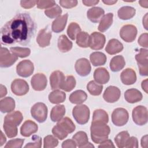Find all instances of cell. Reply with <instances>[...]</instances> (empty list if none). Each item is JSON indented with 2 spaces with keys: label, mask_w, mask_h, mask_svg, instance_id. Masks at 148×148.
Here are the masks:
<instances>
[{
  "label": "cell",
  "mask_w": 148,
  "mask_h": 148,
  "mask_svg": "<svg viewBox=\"0 0 148 148\" xmlns=\"http://www.w3.org/2000/svg\"><path fill=\"white\" fill-rule=\"evenodd\" d=\"M35 24L27 13H20L8 21L1 29L3 44H28L34 34Z\"/></svg>",
  "instance_id": "6da1fadb"
},
{
  "label": "cell",
  "mask_w": 148,
  "mask_h": 148,
  "mask_svg": "<svg viewBox=\"0 0 148 148\" xmlns=\"http://www.w3.org/2000/svg\"><path fill=\"white\" fill-rule=\"evenodd\" d=\"M110 127L106 123L102 122H91L90 134L92 140L99 144L106 140L110 134Z\"/></svg>",
  "instance_id": "7a4b0ae2"
},
{
  "label": "cell",
  "mask_w": 148,
  "mask_h": 148,
  "mask_svg": "<svg viewBox=\"0 0 148 148\" xmlns=\"http://www.w3.org/2000/svg\"><path fill=\"white\" fill-rule=\"evenodd\" d=\"M90 109L86 105L79 104L75 106L72 115L76 121L81 125L86 124L90 119Z\"/></svg>",
  "instance_id": "3957f363"
},
{
  "label": "cell",
  "mask_w": 148,
  "mask_h": 148,
  "mask_svg": "<svg viewBox=\"0 0 148 148\" xmlns=\"http://www.w3.org/2000/svg\"><path fill=\"white\" fill-rule=\"evenodd\" d=\"M32 117L39 123H43L46 121L47 116V108L42 102H37L31 109Z\"/></svg>",
  "instance_id": "277c9868"
},
{
  "label": "cell",
  "mask_w": 148,
  "mask_h": 148,
  "mask_svg": "<svg viewBox=\"0 0 148 148\" xmlns=\"http://www.w3.org/2000/svg\"><path fill=\"white\" fill-rule=\"evenodd\" d=\"M147 56V50L145 49H140L139 53L135 56V59L139 69V73L141 76H146L148 74Z\"/></svg>",
  "instance_id": "5b68a950"
},
{
  "label": "cell",
  "mask_w": 148,
  "mask_h": 148,
  "mask_svg": "<svg viewBox=\"0 0 148 148\" xmlns=\"http://www.w3.org/2000/svg\"><path fill=\"white\" fill-rule=\"evenodd\" d=\"M134 122L138 125H143L147 123L148 114L147 108L142 105L135 107L132 112Z\"/></svg>",
  "instance_id": "8992f818"
},
{
  "label": "cell",
  "mask_w": 148,
  "mask_h": 148,
  "mask_svg": "<svg viewBox=\"0 0 148 148\" xmlns=\"http://www.w3.org/2000/svg\"><path fill=\"white\" fill-rule=\"evenodd\" d=\"M129 114L127 110L122 108L115 109L112 114V123L116 126L124 125L128 120Z\"/></svg>",
  "instance_id": "52a82bcc"
},
{
  "label": "cell",
  "mask_w": 148,
  "mask_h": 148,
  "mask_svg": "<svg viewBox=\"0 0 148 148\" xmlns=\"http://www.w3.org/2000/svg\"><path fill=\"white\" fill-rule=\"evenodd\" d=\"M18 57L9 50L3 47H1L0 54V66L2 68H8L11 66L17 60Z\"/></svg>",
  "instance_id": "ba28073f"
},
{
  "label": "cell",
  "mask_w": 148,
  "mask_h": 148,
  "mask_svg": "<svg viewBox=\"0 0 148 148\" xmlns=\"http://www.w3.org/2000/svg\"><path fill=\"white\" fill-rule=\"evenodd\" d=\"M34 66L29 60H24L20 61L16 66V72L18 75L23 77L30 76L34 72Z\"/></svg>",
  "instance_id": "9c48e42d"
},
{
  "label": "cell",
  "mask_w": 148,
  "mask_h": 148,
  "mask_svg": "<svg viewBox=\"0 0 148 148\" xmlns=\"http://www.w3.org/2000/svg\"><path fill=\"white\" fill-rule=\"evenodd\" d=\"M137 35L136 27L132 24H127L122 27L120 31L121 38L126 42H133Z\"/></svg>",
  "instance_id": "30bf717a"
},
{
  "label": "cell",
  "mask_w": 148,
  "mask_h": 148,
  "mask_svg": "<svg viewBox=\"0 0 148 148\" xmlns=\"http://www.w3.org/2000/svg\"><path fill=\"white\" fill-rule=\"evenodd\" d=\"M11 90L15 95L22 96L25 95L28 92L29 86L25 80L16 79L11 84Z\"/></svg>",
  "instance_id": "8fae6325"
},
{
  "label": "cell",
  "mask_w": 148,
  "mask_h": 148,
  "mask_svg": "<svg viewBox=\"0 0 148 148\" xmlns=\"http://www.w3.org/2000/svg\"><path fill=\"white\" fill-rule=\"evenodd\" d=\"M105 36L103 34L94 32L90 36V45L89 47L95 50L102 49L105 44Z\"/></svg>",
  "instance_id": "7c38bea8"
},
{
  "label": "cell",
  "mask_w": 148,
  "mask_h": 148,
  "mask_svg": "<svg viewBox=\"0 0 148 148\" xmlns=\"http://www.w3.org/2000/svg\"><path fill=\"white\" fill-rule=\"evenodd\" d=\"M75 68L77 73L80 76L83 77L88 75L91 69L89 61L85 58L77 60L75 63Z\"/></svg>",
  "instance_id": "4fadbf2b"
},
{
  "label": "cell",
  "mask_w": 148,
  "mask_h": 148,
  "mask_svg": "<svg viewBox=\"0 0 148 148\" xmlns=\"http://www.w3.org/2000/svg\"><path fill=\"white\" fill-rule=\"evenodd\" d=\"M121 95L120 89L115 86H110L108 87L105 90L103 98L105 101L109 103H114L117 102Z\"/></svg>",
  "instance_id": "5bb4252c"
},
{
  "label": "cell",
  "mask_w": 148,
  "mask_h": 148,
  "mask_svg": "<svg viewBox=\"0 0 148 148\" xmlns=\"http://www.w3.org/2000/svg\"><path fill=\"white\" fill-rule=\"evenodd\" d=\"M47 80L46 76L42 73L35 74L31 80V84L35 91H43L46 87Z\"/></svg>",
  "instance_id": "9a60e30c"
},
{
  "label": "cell",
  "mask_w": 148,
  "mask_h": 148,
  "mask_svg": "<svg viewBox=\"0 0 148 148\" xmlns=\"http://www.w3.org/2000/svg\"><path fill=\"white\" fill-rule=\"evenodd\" d=\"M65 77L64 73L60 71H55L50 76V84L52 90L61 89Z\"/></svg>",
  "instance_id": "2e32d148"
},
{
  "label": "cell",
  "mask_w": 148,
  "mask_h": 148,
  "mask_svg": "<svg viewBox=\"0 0 148 148\" xmlns=\"http://www.w3.org/2000/svg\"><path fill=\"white\" fill-rule=\"evenodd\" d=\"M38 126L33 121L28 120L25 121L20 128V134L22 136L28 137L38 131Z\"/></svg>",
  "instance_id": "e0dca14e"
},
{
  "label": "cell",
  "mask_w": 148,
  "mask_h": 148,
  "mask_svg": "<svg viewBox=\"0 0 148 148\" xmlns=\"http://www.w3.org/2000/svg\"><path fill=\"white\" fill-rule=\"evenodd\" d=\"M51 38V32L48 29L43 28L39 31L36 38V42L40 47H45L50 45Z\"/></svg>",
  "instance_id": "ac0fdd59"
},
{
  "label": "cell",
  "mask_w": 148,
  "mask_h": 148,
  "mask_svg": "<svg viewBox=\"0 0 148 148\" xmlns=\"http://www.w3.org/2000/svg\"><path fill=\"white\" fill-rule=\"evenodd\" d=\"M120 79L125 85L133 84L136 81V72L131 68H127L121 72Z\"/></svg>",
  "instance_id": "d6986e66"
},
{
  "label": "cell",
  "mask_w": 148,
  "mask_h": 148,
  "mask_svg": "<svg viewBox=\"0 0 148 148\" xmlns=\"http://www.w3.org/2000/svg\"><path fill=\"white\" fill-rule=\"evenodd\" d=\"M94 79L97 83L106 84L110 79L109 73L105 68H98L94 72Z\"/></svg>",
  "instance_id": "ffe728a7"
},
{
  "label": "cell",
  "mask_w": 148,
  "mask_h": 148,
  "mask_svg": "<svg viewBox=\"0 0 148 148\" xmlns=\"http://www.w3.org/2000/svg\"><path fill=\"white\" fill-rule=\"evenodd\" d=\"M104 10L99 7H93L88 10L87 12V18L92 23L99 22L104 16Z\"/></svg>",
  "instance_id": "44dd1931"
},
{
  "label": "cell",
  "mask_w": 148,
  "mask_h": 148,
  "mask_svg": "<svg viewBox=\"0 0 148 148\" xmlns=\"http://www.w3.org/2000/svg\"><path fill=\"white\" fill-rule=\"evenodd\" d=\"M123 49V44L117 39H112L109 40L105 47V51L110 55H114L121 52Z\"/></svg>",
  "instance_id": "7402d4cb"
},
{
  "label": "cell",
  "mask_w": 148,
  "mask_h": 148,
  "mask_svg": "<svg viewBox=\"0 0 148 148\" xmlns=\"http://www.w3.org/2000/svg\"><path fill=\"white\" fill-rule=\"evenodd\" d=\"M143 96L140 91L135 88L127 90L124 93V98L127 102L130 103L138 102L142 99Z\"/></svg>",
  "instance_id": "603a6c76"
},
{
  "label": "cell",
  "mask_w": 148,
  "mask_h": 148,
  "mask_svg": "<svg viewBox=\"0 0 148 148\" xmlns=\"http://www.w3.org/2000/svg\"><path fill=\"white\" fill-rule=\"evenodd\" d=\"M68 14L66 13L54 20L51 25V29L56 33H59L62 32L64 29L66 24Z\"/></svg>",
  "instance_id": "cb8c5ba5"
},
{
  "label": "cell",
  "mask_w": 148,
  "mask_h": 148,
  "mask_svg": "<svg viewBox=\"0 0 148 148\" xmlns=\"http://www.w3.org/2000/svg\"><path fill=\"white\" fill-rule=\"evenodd\" d=\"M125 65V62L124 57L122 56H116L111 59L109 66L112 71L117 72L121 70Z\"/></svg>",
  "instance_id": "d4e9b609"
},
{
  "label": "cell",
  "mask_w": 148,
  "mask_h": 148,
  "mask_svg": "<svg viewBox=\"0 0 148 148\" xmlns=\"http://www.w3.org/2000/svg\"><path fill=\"white\" fill-rule=\"evenodd\" d=\"M136 10L134 8L125 6L120 8L117 12L118 17L123 20H127L132 18L135 14Z\"/></svg>",
  "instance_id": "484cf974"
},
{
  "label": "cell",
  "mask_w": 148,
  "mask_h": 148,
  "mask_svg": "<svg viewBox=\"0 0 148 148\" xmlns=\"http://www.w3.org/2000/svg\"><path fill=\"white\" fill-rule=\"evenodd\" d=\"M65 114V108L63 105H58L54 106L50 113V119L53 122L61 120Z\"/></svg>",
  "instance_id": "4316f807"
},
{
  "label": "cell",
  "mask_w": 148,
  "mask_h": 148,
  "mask_svg": "<svg viewBox=\"0 0 148 148\" xmlns=\"http://www.w3.org/2000/svg\"><path fill=\"white\" fill-rule=\"evenodd\" d=\"M15 108V101L10 97H5L0 101V110L2 113H10Z\"/></svg>",
  "instance_id": "83f0119b"
},
{
  "label": "cell",
  "mask_w": 148,
  "mask_h": 148,
  "mask_svg": "<svg viewBox=\"0 0 148 148\" xmlns=\"http://www.w3.org/2000/svg\"><path fill=\"white\" fill-rule=\"evenodd\" d=\"M87 98V94L83 90H79L75 91L71 94L69 97V101L74 104H81Z\"/></svg>",
  "instance_id": "f1b7e54d"
},
{
  "label": "cell",
  "mask_w": 148,
  "mask_h": 148,
  "mask_svg": "<svg viewBox=\"0 0 148 148\" xmlns=\"http://www.w3.org/2000/svg\"><path fill=\"white\" fill-rule=\"evenodd\" d=\"M57 125L59 126L62 130H63L67 134L73 132L75 130V125L69 117H65L62 118L61 120L58 121Z\"/></svg>",
  "instance_id": "f546056e"
},
{
  "label": "cell",
  "mask_w": 148,
  "mask_h": 148,
  "mask_svg": "<svg viewBox=\"0 0 148 148\" xmlns=\"http://www.w3.org/2000/svg\"><path fill=\"white\" fill-rule=\"evenodd\" d=\"M90 60L91 64L95 66H101L104 65L106 62V56L102 52L95 51L90 56Z\"/></svg>",
  "instance_id": "4dcf8cb0"
},
{
  "label": "cell",
  "mask_w": 148,
  "mask_h": 148,
  "mask_svg": "<svg viewBox=\"0 0 148 148\" xmlns=\"http://www.w3.org/2000/svg\"><path fill=\"white\" fill-rule=\"evenodd\" d=\"M113 17V14L112 13H109L105 14L100 20L98 28V30L102 32H104L108 30L112 24Z\"/></svg>",
  "instance_id": "1f68e13d"
},
{
  "label": "cell",
  "mask_w": 148,
  "mask_h": 148,
  "mask_svg": "<svg viewBox=\"0 0 148 148\" xmlns=\"http://www.w3.org/2000/svg\"><path fill=\"white\" fill-rule=\"evenodd\" d=\"M57 46L60 51L68 52L72 47V42L65 35H61L58 39Z\"/></svg>",
  "instance_id": "d6a6232c"
},
{
  "label": "cell",
  "mask_w": 148,
  "mask_h": 148,
  "mask_svg": "<svg viewBox=\"0 0 148 148\" xmlns=\"http://www.w3.org/2000/svg\"><path fill=\"white\" fill-rule=\"evenodd\" d=\"M66 94L64 91L55 90L51 92L49 95V101L54 104H58L65 101Z\"/></svg>",
  "instance_id": "836d02e7"
},
{
  "label": "cell",
  "mask_w": 148,
  "mask_h": 148,
  "mask_svg": "<svg viewBox=\"0 0 148 148\" xmlns=\"http://www.w3.org/2000/svg\"><path fill=\"white\" fill-rule=\"evenodd\" d=\"M72 139L75 142L79 147H84L88 143V138L87 134L83 131L76 132L73 136Z\"/></svg>",
  "instance_id": "e575fe53"
},
{
  "label": "cell",
  "mask_w": 148,
  "mask_h": 148,
  "mask_svg": "<svg viewBox=\"0 0 148 148\" xmlns=\"http://www.w3.org/2000/svg\"><path fill=\"white\" fill-rule=\"evenodd\" d=\"M23 120V116L19 111H15L10 112L6 115L4 118V121H9L13 123L17 126L20 124Z\"/></svg>",
  "instance_id": "d590c367"
},
{
  "label": "cell",
  "mask_w": 148,
  "mask_h": 148,
  "mask_svg": "<svg viewBox=\"0 0 148 148\" xmlns=\"http://www.w3.org/2000/svg\"><path fill=\"white\" fill-rule=\"evenodd\" d=\"M130 137V134L128 132V131H121L115 136L114 142L118 147H125Z\"/></svg>",
  "instance_id": "8d00e7d4"
},
{
  "label": "cell",
  "mask_w": 148,
  "mask_h": 148,
  "mask_svg": "<svg viewBox=\"0 0 148 148\" xmlns=\"http://www.w3.org/2000/svg\"><path fill=\"white\" fill-rule=\"evenodd\" d=\"M109 121L108 114L103 109H97L94 110L92 122H102L108 123Z\"/></svg>",
  "instance_id": "74e56055"
},
{
  "label": "cell",
  "mask_w": 148,
  "mask_h": 148,
  "mask_svg": "<svg viewBox=\"0 0 148 148\" xmlns=\"http://www.w3.org/2000/svg\"><path fill=\"white\" fill-rule=\"evenodd\" d=\"M5 132L9 138L15 137L17 135V125L9 121H4L3 125Z\"/></svg>",
  "instance_id": "f35d334b"
},
{
  "label": "cell",
  "mask_w": 148,
  "mask_h": 148,
  "mask_svg": "<svg viewBox=\"0 0 148 148\" xmlns=\"http://www.w3.org/2000/svg\"><path fill=\"white\" fill-rule=\"evenodd\" d=\"M77 45L83 48L89 47L90 36L86 32H80L76 36Z\"/></svg>",
  "instance_id": "ab89813d"
},
{
  "label": "cell",
  "mask_w": 148,
  "mask_h": 148,
  "mask_svg": "<svg viewBox=\"0 0 148 148\" xmlns=\"http://www.w3.org/2000/svg\"><path fill=\"white\" fill-rule=\"evenodd\" d=\"M87 89L92 95H99L103 90V86L101 84H98L95 81L91 80L87 84Z\"/></svg>",
  "instance_id": "60d3db41"
},
{
  "label": "cell",
  "mask_w": 148,
  "mask_h": 148,
  "mask_svg": "<svg viewBox=\"0 0 148 148\" xmlns=\"http://www.w3.org/2000/svg\"><path fill=\"white\" fill-rule=\"evenodd\" d=\"M75 86L76 80L75 77L72 75H69L65 77L64 83L61 86V89L65 91L69 92L75 88Z\"/></svg>",
  "instance_id": "b9f144b4"
},
{
  "label": "cell",
  "mask_w": 148,
  "mask_h": 148,
  "mask_svg": "<svg viewBox=\"0 0 148 148\" xmlns=\"http://www.w3.org/2000/svg\"><path fill=\"white\" fill-rule=\"evenodd\" d=\"M80 32L81 28L79 25L76 23H71L68 27L67 34L72 40H75L78 34Z\"/></svg>",
  "instance_id": "7bdbcfd3"
},
{
  "label": "cell",
  "mask_w": 148,
  "mask_h": 148,
  "mask_svg": "<svg viewBox=\"0 0 148 148\" xmlns=\"http://www.w3.org/2000/svg\"><path fill=\"white\" fill-rule=\"evenodd\" d=\"M10 51L16 56L20 58L26 57L31 53V50L27 47H10Z\"/></svg>",
  "instance_id": "ee69618b"
},
{
  "label": "cell",
  "mask_w": 148,
  "mask_h": 148,
  "mask_svg": "<svg viewBox=\"0 0 148 148\" xmlns=\"http://www.w3.org/2000/svg\"><path fill=\"white\" fill-rule=\"evenodd\" d=\"M62 10L58 5H56L54 7L45 10V15L50 18H54L56 17L58 18L60 16Z\"/></svg>",
  "instance_id": "f6af8a7d"
},
{
  "label": "cell",
  "mask_w": 148,
  "mask_h": 148,
  "mask_svg": "<svg viewBox=\"0 0 148 148\" xmlns=\"http://www.w3.org/2000/svg\"><path fill=\"white\" fill-rule=\"evenodd\" d=\"M43 147L53 148L57 146L58 144V140L52 135H47L43 139Z\"/></svg>",
  "instance_id": "bcb514c9"
},
{
  "label": "cell",
  "mask_w": 148,
  "mask_h": 148,
  "mask_svg": "<svg viewBox=\"0 0 148 148\" xmlns=\"http://www.w3.org/2000/svg\"><path fill=\"white\" fill-rule=\"evenodd\" d=\"M24 142V139L16 138L10 140L5 146V148H21Z\"/></svg>",
  "instance_id": "7dc6e473"
},
{
  "label": "cell",
  "mask_w": 148,
  "mask_h": 148,
  "mask_svg": "<svg viewBox=\"0 0 148 148\" xmlns=\"http://www.w3.org/2000/svg\"><path fill=\"white\" fill-rule=\"evenodd\" d=\"M52 133L56 138L59 139L60 140H62L65 139L68 134L66 132H65L63 130H62L59 126L57 125H55L52 129Z\"/></svg>",
  "instance_id": "c3c4849f"
},
{
  "label": "cell",
  "mask_w": 148,
  "mask_h": 148,
  "mask_svg": "<svg viewBox=\"0 0 148 148\" xmlns=\"http://www.w3.org/2000/svg\"><path fill=\"white\" fill-rule=\"evenodd\" d=\"M37 8L40 9H47L49 8H51L54 6L56 3L54 1H50V0H46V1H36V4Z\"/></svg>",
  "instance_id": "681fc988"
},
{
  "label": "cell",
  "mask_w": 148,
  "mask_h": 148,
  "mask_svg": "<svg viewBox=\"0 0 148 148\" xmlns=\"http://www.w3.org/2000/svg\"><path fill=\"white\" fill-rule=\"evenodd\" d=\"M32 139L34 140V142L27 143L24 146V147H37V148H40L41 147V145H42V139L37 135H34L32 136Z\"/></svg>",
  "instance_id": "f907efd6"
},
{
  "label": "cell",
  "mask_w": 148,
  "mask_h": 148,
  "mask_svg": "<svg viewBox=\"0 0 148 148\" xmlns=\"http://www.w3.org/2000/svg\"><path fill=\"white\" fill-rule=\"evenodd\" d=\"M60 5L66 9L72 8L77 5V1L76 0H61L59 1Z\"/></svg>",
  "instance_id": "816d5d0a"
},
{
  "label": "cell",
  "mask_w": 148,
  "mask_h": 148,
  "mask_svg": "<svg viewBox=\"0 0 148 148\" xmlns=\"http://www.w3.org/2000/svg\"><path fill=\"white\" fill-rule=\"evenodd\" d=\"M147 33L142 34L138 39V44L143 47L147 48L148 43H147Z\"/></svg>",
  "instance_id": "f5cc1de1"
},
{
  "label": "cell",
  "mask_w": 148,
  "mask_h": 148,
  "mask_svg": "<svg viewBox=\"0 0 148 148\" xmlns=\"http://www.w3.org/2000/svg\"><path fill=\"white\" fill-rule=\"evenodd\" d=\"M138 147V139L135 136L130 137L125 147H134L137 148Z\"/></svg>",
  "instance_id": "db71d44e"
},
{
  "label": "cell",
  "mask_w": 148,
  "mask_h": 148,
  "mask_svg": "<svg viewBox=\"0 0 148 148\" xmlns=\"http://www.w3.org/2000/svg\"><path fill=\"white\" fill-rule=\"evenodd\" d=\"M36 4V1H21L20 5L25 9H29Z\"/></svg>",
  "instance_id": "11a10c76"
},
{
  "label": "cell",
  "mask_w": 148,
  "mask_h": 148,
  "mask_svg": "<svg viewBox=\"0 0 148 148\" xmlns=\"http://www.w3.org/2000/svg\"><path fill=\"white\" fill-rule=\"evenodd\" d=\"M76 144L75 142L73 139H67L63 142L62 143V147L66 148V147H72L75 148L76 147Z\"/></svg>",
  "instance_id": "9f6ffc18"
},
{
  "label": "cell",
  "mask_w": 148,
  "mask_h": 148,
  "mask_svg": "<svg viewBox=\"0 0 148 148\" xmlns=\"http://www.w3.org/2000/svg\"><path fill=\"white\" fill-rule=\"evenodd\" d=\"M114 145H113L112 140L109 139H106L100 143L98 146V147H114Z\"/></svg>",
  "instance_id": "6f0895ef"
},
{
  "label": "cell",
  "mask_w": 148,
  "mask_h": 148,
  "mask_svg": "<svg viewBox=\"0 0 148 148\" xmlns=\"http://www.w3.org/2000/svg\"><path fill=\"white\" fill-rule=\"evenodd\" d=\"M99 2V1H95V0H83L82 3L87 6H92L97 5Z\"/></svg>",
  "instance_id": "680465c9"
},
{
  "label": "cell",
  "mask_w": 148,
  "mask_h": 148,
  "mask_svg": "<svg viewBox=\"0 0 148 148\" xmlns=\"http://www.w3.org/2000/svg\"><path fill=\"white\" fill-rule=\"evenodd\" d=\"M141 146L143 148L148 147V141H147V135H146L143 136L141 139Z\"/></svg>",
  "instance_id": "91938a15"
},
{
  "label": "cell",
  "mask_w": 148,
  "mask_h": 148,
  "mask_svg": "<svg viewBox=\"0 0 148 148\" xmlns=\"http://www.w3.org/2000/svg\"><path fill=\"white\" fill-rule=\"evenodd\" d=\"M0 93H1V95H0L1 98L5 97L7 94V89L6 87L2 84H1L0 86Z\"/></svg>",
  "instance_id": "94428289"
},
{
  "label": "cell",
  "mask_w": 148,
  "mask_h": 148,
  "mask_svg": "<svg viewBox=\"0 0 148 148\" xmlns=\"http://www.w3.org/2000/svg\"><path fill=\"white\" fill-rule=\"evenodd\" d=\"M141 86H142V89L145 91V92L147 93L148 92V91H147V88H147V79H145V80L142 81Z\"/></svg>",
  "instance_id": "6125c7cd"
},
{
  "label": "cell",
  "mask_w": 148,
  "mask_h": 148,
  "mask_svg": "<svg viewBox=\"0 0 148 148\" xmlns=\"http://www.w3.org/2000/svg\"><path fill=\"white\" fill-rule=\"evenodd\" d=\"M6 141V137L3 135V132L1 131V139H0V146H2Z\"/></svg>",
  "instance_id": "be15d7a7"
},
{
  "label": "cell",
  "mask_w": 148,
  "mask_h": 148,
  "mask_svg": "<svg viewBox=\"0 0 148 148\" xmlns=\"http://www.w3.org/2000/svg\"><path fill=\"white\" fill-rule=\"evenodd\" d=\"M147 13H146L144 16V17L143 18V25L145 27L146 29H147Z\"/></svg>",
  "instance_id": "e7e4bbea"
},
{
  "label": "cell",
  "mask_w": 148,
  "mask_h": 148,
  "mask_svg": "<svg viewBox=\"0 0 148 148\" xmlns=\"http://www.w3.org/2000/svg\"><path fill=\"white\" fill-rule=\"evenodd\" d=\"M139 3L140 5L142 7L147 8V7H148V1H147V0H146V1H139Z\"/></svg>",
  "instance_id": "03108f58"
},
{
  "label": "cell",
  "mask_w": 148,
  "mask_h": 148,
  "mask_svg": "<svg viewBox=\"0 0 148 148\" xmlns=\"http://www.w3.org/2000/svg\"><path fill=\"white\" fill-rule=\"evenodd\" d=\"M117 2V1H110V0H107V1H102V2L104 3L106 5H112L114 3H116Z\"/></svg>",
  "instance_id": "003e7915"
}]
</instances>
